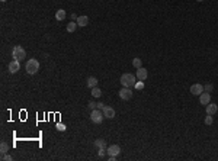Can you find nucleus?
<instances>
[{"label":"nucleus","mask_w":218,"mask_h":161,"mask_svg":"<svg viewBox=\"0 0 218 161\" xmlns=\"http://www.w3.org/2000/svg\"><path fill=\"white\" fill-rule=\"evenodd\" d=\"M55 19L57 21H64L66 19V10L64 9H58L55 12Z\"/></svg>","instance_id":"obj_14"},{"label":"nucleus","mask_w":218,"mask_h":161,"mask_svg":"<svg viewBox=\"0 0 218 161\" xmlns=\"http://www.w3.org/2000/svg\"><path fill=\"white\" fill-rule=\"evenodd\" d=\"M102 112H103V115H105L106 119H113L115 118V110H113V107H111V106H105L102 109Z\"/></svg>","instance_id":"obj_9"},{"label":"nucleus","mask_w":218,"mask_h":161,"mask_svg":"<svg viewBox=\"0 0 218 161\" xmlns=\"http://www.w3.org/2000/svg\"><path fill=\"white\" fill-rule=\"evenodd\" d=\"M217 112H218V106L209 102V103L207 105V115H212V116H214Z\"/></svg>","instance_id":"obj_13"},{"label":"nucleus","mask_w":218,"mask_h":161,"mask_svg":"<svg viewBox=\"0 0 218 161\" xmlns=\"http://www.w3.org/2000/svg\"><path fill=\"white\" fill-rule=\"evenodd\" d=\"M12 57H13V60H21L22 61L23 58H26V51L23 50L21 45H16V47H13V50H12Z\"/></svg>","instance_id":"obj_3"},{"label":"nucleus","mask_w":218,"mask_h":161,"mask_svg":"<svg viewBox=\"0 0 218 161\" xmlns=\"http://www.w3.org/2000/svg\"><path fill=\"white\" fill-rule=\"evenodd\" d=\"M190 93L193 96H201V93H204V86L199 83L192 84V86H190Z\"/></svg>","instance_id":"obj_6"},{"label":"nucleus","mask_w":218,"mask_h":161,"mask_svg":"<svg viewBox=\"0 0 218 161\" xmlns=\"http://www.w3.org/2000/svg\"><path fill=\"white\" fill-rule=\"evenodd\" d=\"M0 2H6V0H0Z\"/></svg>","instance_id":"obj_30"},{"label":"nucleus","mask_w":218,"mask_h":161,"mask_svg":"<svg viewBox=\"0 0 218 161\" xmlns=\"http://www.w3.org/2000/svg\"><path fill=\"white\" fill-rule=\"evenodd\" d=\"M76 23H77V26H80V28H84L87 23H89V17L87 16H78L77 19H76Z\"/></svg>","instance_id":"obj_12"},{"label":"nucleus","mask_w":218,"mask_h":161,"mask_svg":"<svg viewBox=\"0 0 218 161\" xmlns=\"http://www.w3.org/2000/svg\"><path fill=\"white\" fill-rule=\"evenodd\" d=\"M103 107H105V105H103V103H102V102H99V103H96V109H103Z\"/></svg>","instance_id":"obj_28"},{"label":"nucleus","mask_w":218,"mask_h":161,"mask_svg":"<svg viewBox=\"0 0 218 161\" xmlns=\"http://www.w3.org/2000/svg\"><path fill=\"white\" fill-rule=\"evenodd\" d=\"M209 102H211V95H209V93H207V92L201 93V96H199V103L207 106Z\"/></svg>","instance_id":"obj_11"},{"label":"nucleus","mask_w":218,"mask_h":161,"mask_svg":"<svg viewBox=\"0 0 218 161\" xmlns=\"http://www.w3.org/2000/svg\"><path fill=\"white\" fill-rule=\"evenodd\" d=\"M89 109H90V110L96 109V103H95V102H89Z\"/></svg>","instance_id":"obj_27"},{"label":"nucleus","mask_w":218,"mask_h":161,"mask_svg":"<svg viewBox=\"0 0 218 161\" xmlns=\"http://www.w3.org/2000/svg\"><path fill=\"white\" fill-rule=\"evenodd\" d=\"M196 2H204V0H196Z\"/></svg>","instance_id":"obj_29"},{"label":"nucleus","mask_w":218,"mask_h":161,"mask_svg":"<svg viewBox=\"0 0 218 161\" xmlns=\"http://www.w3.org/2000/svg\"><path fill=\"white\" fill-rule=\"evenodd\" d=\"M119 81H121V84H122V87H129V89H131V87H134L135 86L137 77H135L134 74H131V73H125V74L121 76Z\"/></svg>","instance_id":"obj_1"},{"label":"nucleus","mask_w":218,"mask_h":161,"mask_svg":"<svg viewBox=\"0 0 218 161\" xmlns=\"http://www.w3.org/2000/svg\"><path fill=\"white\" fill-rule=\"evenodd\" d=\"M76 28H77V23L76 22H68L67 23V32L73 33L74 31H76Z\"/></svg>","instance_id":"obj_18"},{"label":"nucleus","mask_w":218,"mask_h":161,"mask_svg":"<svg viewBox=\"0 0 218 161\" xmlns=\"http://www.w3.org/2000/svg\"><path fill=\"white\" fill-rule=\"evenodd\" d=\"M55 128H57V131H58V132H64V131L67 129V126H66L64 123L58 122V123H57V125H55Z\"/></svg>","instance_id":"obj_21"},{"label":"nucleus","mask_w":218,"mask_h":161,"mask_svg":"<svg viewBox=\"0 0 218 161\" xmlns=\"http://www.w3.org/2000/svg\"><path fill=\"white\" fill-rule=\"evenodd\" d=\"M204 122H205V125H212V123H214L212 115H207V116H205V121H204Z\"/></svg>","instance_id":"obj_23"},{"label":"nucleus","mask_w":218,"mask_h":161,"mask_svg":"<svg viewBox=\"0 0 218 161\" xmlns=\"http://www.w3.org/2000/svg\"><path fill=\"white\" fill-rule=\"evenodd\" d=\"M212 90H214V84L208 83V84H205V86H204V92H207V93H211Z\"/></svg>","instance_id":"obj_22"},{"label":"nucleus","mask_w":218,"mask_h":161,"mask_svg":"<svg viewBox=\"0 0 218 161\" xmlns=\"http://www.w3.org/2000/svg\"><path fill=\"white\" fill-rule=\"evenodd\" d=\"M103 119H105V115H103V112L101 109H93L90 112V121L93 123H102Z\"/></svg>","instance_id":"obj_4"},{"label":"nucleus","mask_w":218,"mask_h":161,"mask_svg":"<svg viewBox=\"0 0 218 161\" xmlns=\"http://www.w3.org/2000/svg\"><path fill=\"white\" fill-rule=\"evenodd\" d=\"M132 66H134L135 68H141V67H143V61H141V58H134V60H132Z\"/></svg>","instance_id":"obj_20"},{"label":"nucleus","mask_w":218,"mask_h":161,"mask_svg":"<svg viewBox=\"0 0 218 161\" xmlns=\"http://www.w3.org/2000/svg\"><path fill=\"white\" fill-rule=\"evenodd\" d=\"M132 90L129 89V87H122V89L119 90V97L122 100H129V99H132Z\"/></svg>","instance_id":"obj_5"},{"label":"nucleus","mask_w":218,"mask_h":161,"mask_svg":"<svg viewBox=\"0 0 218 161\" xmlns=\"http://www.w3.org/2000/svg\"><path fill=\"white\" fill-rule=\"evenodd\" d=\"M92 95H93V97H101V96H102V90L98 89V86H96V87H93V89H92Z\"/></svg>","instance_id":"obj_19"},{"label":"nucleus","mask_w":218,"mask_h":161,"mask_svg":"<svg viewBox=\"0 0 218 161\" xmlns=\"http://www.w3.org/2000/svg\"><path fill=\"white\" fill-rule=\"evenodd\" d=\"M25 70H26V73L31 74V76L36 74V73L39 71V61L38 60H35V58L28 60V61H26V66H25Z\"/></svg>","instance_id":"obj_2"},{"label":"nucleus","mask_w":218,"mask_h":161,"mask_svg":"<svg viewBox=\"0 0 218 161\" xmlns=\"http://www.w3.org/2000/svg\"><path fill=\"white\" fill-rule=\"evenodd\" d=\"M134 87L137 90H143V89H144V81H138V83H135Z\"/></svg>","instance_id":"obj_25"},{"label":"nucleus","mask_w":218,"mask_h":161,"mask_svg":"<svg viewBox=\"0 0 218 161\" xmlns=\"http://www.w3.org/2000/svg\"><path fill=\"white\" fill-rule=\"evenodd\" d=\"M105 152H106V148H98V155L99 157H105Z\"/></svg>","instance_id":"obj_24"},{"label":"nucleus","mask_w":218,"mask_h":161,"mask_svg":"<svg viewBox=\"0 0 218 161\" xmlns=\"http://www.w3.org/2000/svg\"><path fill=\"white\" fill-rule=\"evenodd\" d=\"M135 77L138 78L140 81H144V80H147V77H148V71L145 70V68H137V76Z\"/></svg>","instance_id":"obj_8"},{"label":"nucleus","mask_w":218,"mask_h":161,"mask_svg":"<svg viewBox=\"0 0 218 161\" xmlns=\"http://www.w3.org/2000/svg\"><path fill=\"white\" fill-rule=\"evenodd\" d=\"M98 83H99V81H98V78H96V77H89V78H87V87H89V89H93V87H96V86H98Z\"/></svg>","instance_id":"obj_15"},{"label":"nucleus","mask_w":218,"mask_h":161,"mask_svg":"<svg viewBox=\"0 0 218 161\" xmlns=\"http://www.w3.org/2000/svg\"><path fill=\"white\" fill-rule=\"evenodd\" d=\"M106 151H108V154L109 155H113V157H117L119 152H121V147L119 145H117V144H112V145H109L106 148Z\"/></svg>","instance_id":"obj_7"},{"label":"nucleus","mask_w":218,"mask_h":161,"mask_svg":"<svg viewBox=\"0 0 218 161\" xmlns=\"http://www.w3.org/2000/svg\"><path fill=\"white\" fill-rule=\"evenodd\" d=\"M2 160H5V161H12V160H13V157H12L10 154H3V155H2Z\"/></svg>","instance_id":"obj_26"},{"label":"nucleus","mask_w":218,"mask_h":161,"mask_svg":"<svg viewBox=\"0 0 218 161\" xmlns=\"http://www.w3.org/2000/svg\"><path fill=\"white\" fill-rule=\"evenodd\" d=\"M95 145L98 147V148H108L106 141H105V139H102V138L95 139Z\"/></svg>","instance_id":"obj_16"},{"label":"nucleus","mask_w":218,"mask_h":161,"mask_svg":"<svg viewBox=\"0 0 218 161\" xmlns=\"http://www.w3.org/2000/svg\"><path fill=\"white\" fill-rule=\"evenodd\" d=\"M0 152H2V155L9 152V144H7V142H5V141L0 144Z\"/></svg>","instance_id":"obj_17"},{"label":"nucleus","mask_w":218,"mask_h":161,"mask_svg":"<svg viewBox=\"0 0 218 161\" xmlns=\"http://www.w3.org/2000/svg\"><path fill=\"white\" fill-rule=\"evenodd\" d=\"M9 73L10 74H15V73H17L19 71V68H21V66H19V61L17 60H13V61H10L9 62Z\"/></svg>","instance_id":"obj_10"}]
</instances>
